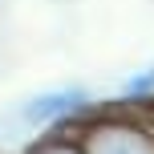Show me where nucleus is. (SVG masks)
<instances>
[{
  "mask_svg": "<svg viewBox=\"0 0 154 154\" xmlns=\"http://www.w3.org/2000/svg\"><path fill=\"white\" fill-rule=\"evenodd\" d=\"M29 154H81V150L69 146V142H45V146H37V150H29Z\"/></svg>",
  "mask_w": 154,
  "mask_h": 154,
  "instance_id": "obj_4",
  "label": "nucleus"
},
{
  "mask_svg": "<svg viewBox=\"0 0 154 154\" xmlns=\"http://www.w3.org/2000/svg\"><path fill=\"white\" fill-rule=\"evenodd\" d=\"M85 154H154V142L134 126H97L85 138Z\"/></svg>",
  "mask_w": 154,
  "mask_h": 154,
  "instance_id": "obj_1",
  "label": "nucleus"
},
{
  "mask_svg": "<svg viewBox=\"0 0 154 154\" xmlns=\"http://www.w3.org/2000/svg\"><path fill=\"white\" fill-rule=\"evenodd\" d=\"M81 101H85V93H81V89L41 93L37 101H29V106H24V118H29V122H53V118H61V114H73Z\"/></svg>",
  "mask_w": 154,
  "mask_h": 154,
  "instance_id": "obj_2",
  "label": "nucleus"
},
{
  "mask_svg": "<svg viewBox=\"0 0 154 154\" xmlns=\"http://www.w3.org/2000/svg\"><path fill=\"white\" fill-rule=\"evenodd\" d=\"M154 89V69H146V73H138L134 77L130 85H126V93H130V97H146V93Z\"/></svg>",
  "mask_w": 154,
  "mask_h": 154,
  "instance_id": "obj_3",
  "label": "nucleus"
}]
</instances>
